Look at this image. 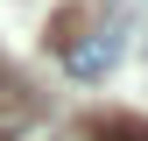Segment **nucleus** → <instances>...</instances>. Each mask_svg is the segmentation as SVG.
<instances>
[{
    "instance_id": "f257e3e1",
    "label": "nucleus",
    "mask_w": 148,
    "mask_h": 141,
    "mask_svg": "<svg viewBox=\"0 0 148 141\" xmlns=\"http://www.w3.org/2000/svg\"><path fill=\"white\" fill-rule=\"evenodd\" d=\"M49 35H57V57H64L71 78H106V70H113V57H120V35L106 28V21H85L78 7H64Z\"/></svg>"
},
{
    "instance_id": "f03ea898",
    "label": "nucleus",
    "mask_w": 148,
    "mask_h": 141,
    "mask_svg": "<svg viewBox=\"0 0 148 141\" xmlns=\"http://www.w3.org/2000/svg\"><path fill=\"white\" fill-rule=\"evenodd\" d=\"M106 141H148L141 120H106Z\"/></svg>"
}]
</instances>
